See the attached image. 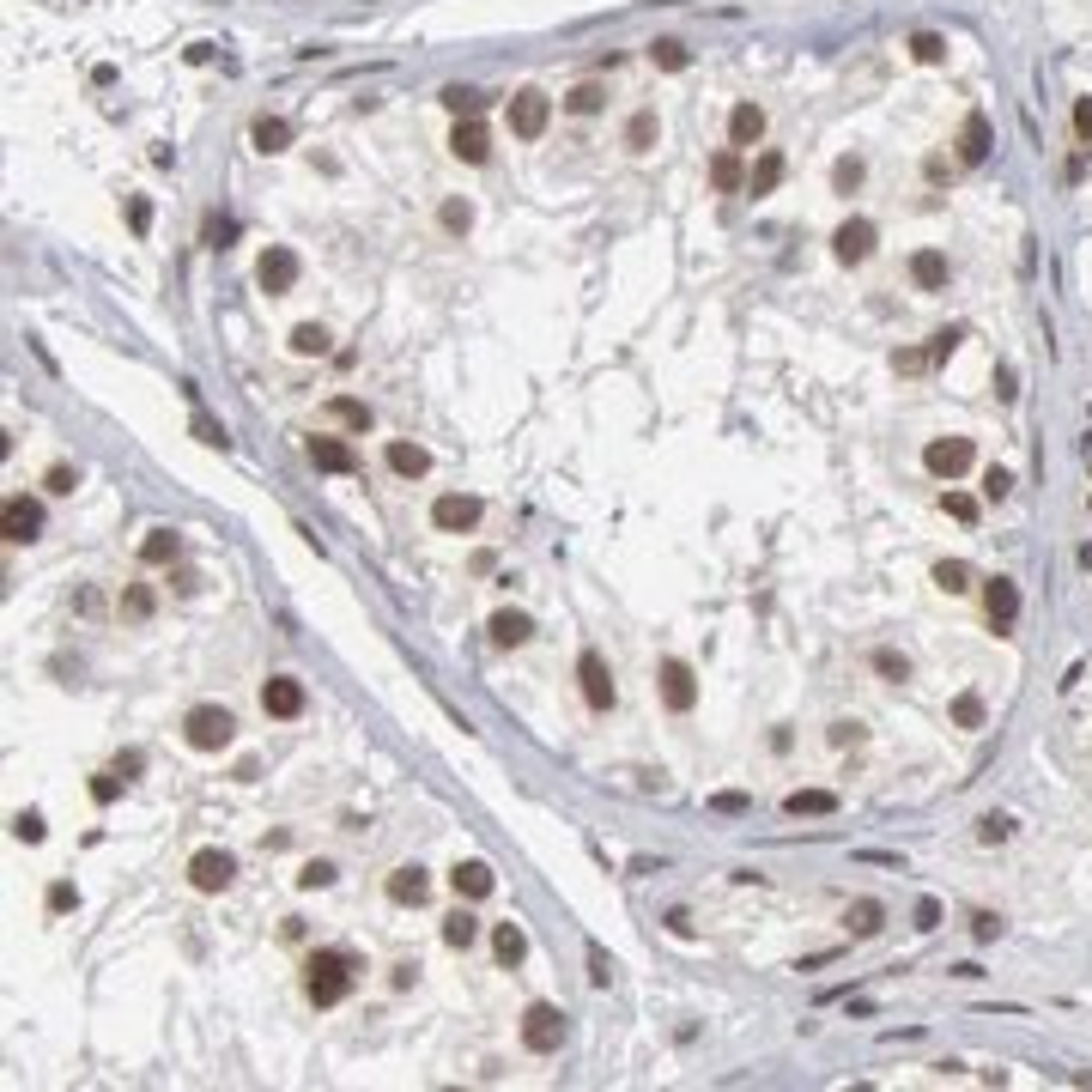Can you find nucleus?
I'll return each mask as SVG.
<instances>
[{"label":"nucleus","mask_w":1092,"mask_h":1092,"mask_svg":"<svg viewBox=\"0 0 1092 1092\" xmlns=\"http://www.w3.org/2000/svg\"><path fill=\"white\" fill-rule=\"evenodd\" d=\"M546 122H552V97L535 91V86H522V91L510 97V134H516V140H541Z\"/></svg>","instance_id":"obj_4"},{"label":"nucleus","mask_w":1092,"mask_h":1092,"mask_svg":"<svg viewBox=\"0 0 1092 1092\" xmlns=\"http://www.w3.org/2000/svg\"><path fill=\"white\" fill-rule=\"evenodd\" d=\"M711 189H722V195H734V189H747V176H741V152H717L711 158Z\"/></svg>","instance_id":"obj_30"},{"label":"nucleus","mask_w":1092,"mask_h":1092,"mask_svg":"<svg viewBox=\"0 0 1092 1092\" xmlns=\"http://www.w3.org/2000/svg\"><path fill=\"white\" fill-rule=\"evenodd\" d=\"M862 176H868V164H862V158H837L832 183H837V195H850V189H862Z\"/></svg>","instance_id":"obj_41"},{"label":"nucleus","mask_w":1092,"mask_h":1092,"mask_svg":"<svg viewBox=\"0 0 1092 1092\" xmlns=\"http://www.w3.org/2000/svg\"><path fill=\"white\" fill-rule=\"evenodd\" d=\"M491 953H498V965H522V959H528L522 923H498V929H491Z\"/></svg>","instance_id":"obj_26"},{"label":"nucleus","mask_w":1092,"mask_h":1092,"mask_svg":"<svg viewBox=\"0 0 1092 1092\" xmlns=\"http://www.w3.org/2000/svg\"><path fill=\"white\" fill-rule=\"evenodd\" d=\"M189 880H195V892H225L231 880H237V856H225V850H195V856H189Z\"/></svg>","instance_id":"obj_9"},{"label":"nucleus","mask_w":1092,"mask_h":1092,"mask_svg":"<svg viewBox=\"0 0 1092 1092\" xmlns=\"http://www.w3.org/2000/svg\"><path fill=\"white\" fill-rule=\"evenodd\" d=\"M941 510L953 516V522H977V498H965V491H947V498H941Z\"/></svg>","instance_id":"obj_46"},{"label":"nucleus","mask_w":1092,"mask_h":1092,"mask_svg":"<svg viewBox=\"0 0 1092 1092\" xmlns=\"http://www.w3.org/2000/svg\"><path fill=\"white\" fill-rule=\"evenodd\" d=\"M971 935H977V941H996V935H1002V917H990V910H977V917H971Z\"/></svg>","instance_id":"obj_55"},{"label":"nucleus","mask_w":1092,"mask_h":1092,"mask_svg":"<svg viewBox=\"0 0 1092 1092\" xmlns=\"http://www.w3.org/2000/svg\"><path fill=\"white\" fill-rule=\"evenodd\" d=\"M261 711H267V717H279V722L304 717V680H292V674H273V680L261 686Z\"/></svg>","instance_id":"obj_12"},{"label":"nucleus","mask_w":1092,"mask_h":1092,"mask_svg":"<svg viewBox=\"0 0 1092 1092\" xmlns=\"http://www.w3.org/2000/svg\"><path fill=\"white\" fill-rule=\"evenodd\" d=\"M116 777H122V771H103V777H91V801H97V807H110V801L122 795V783H116Z\"/></svg>","instance_id":"obj_47"},{"label":"nucleus","mask_w":1092,"mask_h":1092,"mask_svg":"<svg viewBox=\"0 0 1092 1092\" xmlns=\"http://www.w3.org/2000/svg\"><path fill=\"white\" fill-rule=\"evenodd\" d=\"M128 225H134V231H146V225H152V206H146V201H134V206H128Z\"/></svg>","instance_id":"obj_61"},{"label":"nucleus","mask_w":1092,"mask_h":1092,"mask_svg":"<svg viewBox=\"0 0 1092 1092\" xmlns=\"http://www.w3.org/2000/svg\"><path fill=\"white\" fill-rule=\"evenodd\" d=\"M759 140H765V110H759L753 97H747V103H734V110H728V146H734V152H747V146H759Z\"/></svg>","instance_id":"obj_16"},{"label":"nucleus","mask_w":1092,"mask_h":1092,"mask_svg":"<svg viewBox=\"0 0 1092 1092\" xmlns=\"http://www.w3.org/2000/svg\"><path fill=\"white\" fill-rule=\"evenodd\" d=\"M983 613H990L996 638H1007L1013 619H1019V589H1013V577H990V583H983Z\"/></svg>","instance_id":"obj_10"},{"label":"nucleus","mask_w":1092,"mask_h":1092,"mask_svg":"<svg viewBox=\"0 0 1092 1092\" xmlns=\"http://www.w3.org/2000/svg\"><path fill=\"white\" fill-rule=\"evenodd\" d=\"M389 468L401 480H419V474H431V455L419 449V443H389Z\"/></svg>","instance_id":"obj_31"},{"label":"nucleus","mask_w":1092,"mask_h":1092,"mask_svg":"<svg viewBox=\"0 0 1092 1092\" xmlns=\"http://www.w3.org/2000/svg\"><path fill=\"white\" fill-rule=\"evenodd\" d=\"M310 462L322 474H359V455H352L346 437H310Z\"/></svg>","instance_id":"obj_17"},{"label":"nucleus","mask_w":1092,"mask_h":1092,"mask_svg":"<svg viewBox=\"0 0 1092 1092\" xmlns=\"http://www.w3.org/2000/svg\"><path fill=\"white\" fill-rule=\"evenodd\" d=\"M935 589L965 595V589H971V565H965V558H941V565H935Z\"/></svg>","instance_id":"obj_34"},{"label":"nucleus","mask_w":1092,"mask_h":1092,"mask_svg":"<svg viewBox=\"0 0 1092 1092\" xmlns=\"http://www.w3.org/2000/svg\"><path fill=\"white\" fill-rule=\"evenodd\" d=\"M917 929H941V904L935 898H917Z\"/></svg>","instance_id":"obj_58"},{"label":"nucleus","mask_w":1092,"mask_h":1092,"mask_svg":"<svg viewBox=\"0 0 1092 1092\" xmlns=\"http://www.w3.org/2000/svg\"><path fill=\"white\" fill-rule=\"evenodd\" d=\"M1007 491H1013V474H1007V468H990V474H983V498H996V504H1002Z\"/></svg>","instance_id":"obj_48"},{"label":"nucleus","mask_w":1092,"mask_h":1092,"mask_svg":"<svg viewBox=\"0 0 1092 1092\" xmlns=\"http://www.w3.org/2000/svg\"><path fill=\"white\" fill-rule=\"evenodd\" d=\"M13 837H25V843H43V814H19V820H13Z\"/></svg>","instance_id":"obj_50"},{"label":"nucleus","mask_w":1092,"mask_h":1092,"mask_svg":"<svg viewBox=\"0 0 1092 1092\" xmlns=\"http://www.w3.org/2000/svg\"><path fill=\"white\" fill-rule=\"evenodd\" d=\"M426 892H431V874L419 868V862H407V868L389 874V898L395 904H426Z\"/></svg>","instance_id":"obj_21"},{"label":"nucleus","mask_w":1092,"mask_h":1092,"mask_svg":"<svg viewBox=\"0 0 1092 1092\" xmlns=\"http://www.w3.org/2000/svg\"><path fill=\"white\" fill-rule=\"evenodd\" d=\"M892 365H898L904 376H917V371H929L935 359H929V352H917V346H910V352H898V359H892Z\"/></svg>","instance_id":"obj_53"},{"label":"nucleus","mask_w":1092,"mask_h":1092,"mask_svg":"<svg viewBox=\"0 0 1092 1092\" xmlns=\"http://www.w3.org/2000/svg\"><path fill=\"white\" fill-rule=\"evenodd\" d=\"M953 722H959V728H983V698H977V692H965V698L953 704Z\"/></svg>","instance_id":"obj_45"},{"label":"nucleus","mask_w":1092,"mask_h":1092,"mask_svg":"<svg viewBox=\"0 0 1092 1092\" xmlns=\"http://www.w3.org/2000/svg\"><path fill=\"white\" fill-rule=\"evenodd\" d=\"M250 140H256V152H286L292 146V122L286 116H256V128H250Z\"/></svg>","instance_id":"obj_23"},{"label":"nucleus","mask_w":1092,"mask_h":1092,"mask_svg":"<svg viewBox=\"0 0 1092 1092\" xmlns=\"http://www.w3.org/2000/svg\"><path fill=\"white\" fill-rule=\"evenodd\" d=\"M74 486H80L74 468H49V491H74Z\"/></svg>","instance_id":"obj_59"},{"label":"nucleus","mask_w":1092,"mask_h":1092,"mask_svg":"<svg viewBox=\"0 0 1092 1092\" xmlns=\"http://www.w3.org/2000/svg\"><path fill=\"white\" fill-rule=\"evenodd\" d=\"M183 558V535L176 528H152L146 541H140V565H176Z\"/></svg>","instance_id":"obj_22"},{"label":"nucleus","mask_w":1092,"mask_h":1092,"mask_svg":"<svg viewBox=\"0 0 1092 1092\" xmlns=\"http://www.w3.org/2000/svg\"><path fill=\"white\" fill-rule=\"evenodd\" d=\"M589 983H607V959H602V947H589Z\"/></svg>","instance_id":"obj_62"},{"label":"nucleus","mask_w":1092,"mask_h":1092,"mask_svg":"<svg viewBox=\"0 0 1092 1092\" xmlns=\"http://www.w3.org/2000/svg\"><path fill=\"white\" fill-rule=\"evenodd\" d=\"M953 346H959V328H941V334L929 340V359H935V365H947V359H953Z\"/></svg>","instance_id":"obj_49"},{"label":"nucleus","mask_w":1092,"mask_h":1092,"mask_svg":"<svg viewBox=\"0 0 1092 1092\" xmlns=\"http://www.w3.org/2000/svg\"><path fill=\"white\" fill-rule=\"evenodd\" d=\"M352 983H359V959L346 953V947H316L310 965H304V996L316 1007H334L352 996Z\"/></svg>","instance_id":"obj_1"},{"label":"nucleus","mask_w":1092,"mask_h":1092,"mask_svg":"<svg viewBox=\"0 0 1092 1092\" xmlns=\"http://www.w3.org/2000/svg\"><path fill=\"white\" fill-rule=\"evenodd\" d=\"M431 522L443 528V535H468V528L480 522V498H468V491H443V498L431 504Z\"/></svg>","instance_id":"obj_11"},{"label":"nucleus","mask_w":1092,"mask_h":1092,"mask_svg":"<svg viewBox=\"0 0 1092 1092\" xmlns=\"http://www.w3.org/2000/svg\"><path fill=\"white\" fill-rule=\"evenodd\" d=\"M558 1038H565V1013H558L552 1002H535L522 1013V1050H535V1056H552Z\"/></svg>","instance_id":"obj_3"},{"label":"nucleus","mask_w":1092,"mask_h":1092,"mask_svg":"<svg viewBox=\"0 0 1092 1092\" xmlns=\"http://www.w3.org/2000/svg\"><path fill=\"white\" fill-rule=\"evenodd\" d=\"M334 880V862H310L304 874H298V887H328Z\"/></svg>","instance_id":"obj_54"},{"label":"nucleus","mask_w":1092,"mask_h":1092,"mask_svg":"<svg viewBox=\"0 0 1092 1092\" xmlns=\"http://www.w3.org/2000/svg\"><path fill=\"white\" fill-rule=\"evenodd\" d=\"M990 146H996L990 116H983V110H971V116H965V128H959V164H983V158H990Z\"/></svg>","instance_id":"obj_18"},{"label":"nucleus","mask_w":1092,"mask_h":1092,"mask_svg":"<svg viewBox=\"0 0 1092 1092\" xmlns=\"http://www.w3.org/2000/svg\"><path fill=\"white\" fill-rule=\"evenodd\" d=\"M0 528H7V541H37V528H43V504H37V498H25V491H13L7 510H0Z\"/></svg>","instance_id":"obj_13"},{"label":"nucleus","mask_w":1092,"mask_h":1092,"mask_svg":"<svg viewBox=\"0 0 1092 1092\" xmlns=\"http://www.w3.org/2000/svg\"><path fill=\"white\" fill-rule=\"evenodd\" d=\"M656 134H661L656 110H638V116L625 122V146H631V152H650V146H656Z\"/></svg>","instance_id":"obj_32"},{"label":"nucleus","mask_w":1092,"mask_h":1092,"mask_svg":"<svg viewBox=\"0 0 1092 1092\" xmlns=\"http://www.w3.org/2000/svg\"><path fill=\"white\" fill-rule=\"evenodd\" d=\"M449 152L462 158V164H486V158H491V134H486L474 116H455V128H449Z\"/></svg>","instance_id":"obj_14"},{"label":"nucleus","mask_w":1092,"mask_h":1092,"mask_svg":"<svg viewBox=\"0 0 1092 1092\" xmlns=\"http://www.w3.org/2000/svg\"><path fill=\"white\" fill-rule=\"evenodd\" d=\"M256 286L267 292V298H286L292 286H298V250H286V243H273V250L256 261Z\"/></svg>","instance_id":"obj_5"},{"label":"nucleus","mask_w":1092,"mask_h":1092,"mask_svg":"<svg viewBox=\"0 0 1092 1092\" xmlns=\"http://www.w3.org/2000/svg\"><path fill=\"white\" fill-rule=\"evenodd\" d=\"M910 55H917L923 67H941V61H947V37H935V30H917V37H910Z\"/></svg>","instance_id":"obj_39"},{"label":"nucleus","mask_w":1092,"mask_h":1092,"mask_svg":"<svg viewBox=\"0 0 1092 1092\" xmlns=\"http://www.w3.org/2000/svg\"><path fill=\"white\" fill-rule=\"evenodd\" d=\"M868 661H874V674H880V680H892V686H904V680H910V661H904L898 650H874Z\"/></svg>","instance_id":"obj_37"},{"label":"nucleus","mask_w":1092,"mask_h":1092,"mask_svg":"<svg viewBox=\"0 0 1092 1092\" xmlns=\"http://www.w3.org/2000/svg\"><path fill=\"white\" fill-rule=\"evenodd\" d=\"M977 837H983V843H1007V837H1013V820H1007V814H983V820H977Z\"/></svg>","instance_id":"obj_43"},{"label":"nucleus","mask_w":1092,"mask_h":1092,"mask_svg":"<svg viewBox=\"0 0 1092 1092\" xmlns=\"http://www.w3.org/2000/svg\"><path fill=\"white\" fill-rule=\"evenodd\" d=\"M577 680H583V698H589V711H613V667L602 661V650H583L577 656Z\"/></svg>","instance_id":"obj_6"},{"label":"nucleus","mask_w":1092,"mask_h":1092,"mask_svg":"<svg viewBox=\"0 0 1092 1092\" xmlns=\"http://www.w3.org/2000/svg\"><path fill=\"white\" fill-rule=\"evenodd\" d=\"M661 698H667V711H680V717L698 704V680H692V667H686V661H674V656L661 661Z\"/></svg>","instance_id":"obj_15"},{"label":"nucleus","mask_w":1092,"mask_h":1092,"mask_svg":"<svg viewBox=\"0 0 1092 1092\" xmlns=\"http://www.w3.org/2000/svg\"><path fill=\"white\" fill-rule=\"evenodd\" d=\"M777 183H783V152H759V164L747 170V195L759 201V195H771Z\"/></svg>","instance_id":"obj_28"},{"label":"nucleus","mask_w":1092,"mask_h":1092,"mask_svg":"<svg viewBox=\"0 0 1092 1092\" xmlns=\"http://www.w3.org/2000/svg\"><path fill=\"white\" fill-rule=\"evenodd\" d=\"M474 941H480V917H474V910H449V917H443V947L468 953Z\"/></svg>","instance_id":"obj_27"},{"label":"nucleus","mask_w":1092,"mask_h":1092,"mask_svg":"<svg viewBox=\"0 0 1092 1092\" xmlns=\"http://www.w3.org/2000/svg\"><path fill=\"white\" fill-rule=\"evenodd\" d=\"M528 638H535V619H528V613H516V607L491 613V644H498V650H522Z\"/></svg>","instance_id":"obj_20"},{"label":"nucleus","mask_w":1092,"mask_h":1092,"mask_svg":"<svg viewBox=\"0 0 1092 1092\" xmlns=\"http://www.w3.org/2000/svg\"><path fill=\"white\" fill-rule=\"evenodd\" d=\"M183 734H189V747H195V753H219V747H231L237 717L225 711V704H195V711L183 717Z\"/></svg>","instance_id":"obj_2"},{"label":"nucleus","mask_w":1092,"mask_h":1092,"mask_svg":"<svg viewBox=\"0 0 1092 1092\" xmlns=\"http://www.w3.org/2000/svg\"><path fill=\"white\" fill-rule=\"evenodd\" d=\"M971 437H935L929 449H923V468L935 474V480H959L965 468H971Z\"/></svg>","instance_id":"obj_8"},{"label":"nucleus","mask_w":1092,"mask_h":1092,"mask_svg":"<svg viewBox=\"0 0 1092 1092\" xmlns=\"http://www.w3.org/2000/svg\"><path fill=\"white\" fill-rule=\"evenodd\" d=\"M862 741V722H832V747H856Z\"/></svg>","instance_id":"obj_57"},{"label":"nucleus","mask_w":1092,"mask_h":1092,"mask_svg":"<svg viewBox=\"0 0 1092 1092\" xmlns=\"http://www.w3.org/2000/svg\"><path fill=\"white\" fill-rule=\"evenodd\" d=\"M74 904H80V892L67 887V880H55V887H49V910H74Z\"/></svg>","instance_id":"obj_56"},{"label":"nucleus","mask_w":1092,"mask_h":1092,"mask_svg":"<svg viewBox=\"0 0 1092 1092\" xmlns=\"http://www.w3.org/2000/svg\"><path fill=\"white\" fill-rule=\"evenodd\" d=\"M449 887L462 892V898H486L498 880H491V868L486 862H455V874H449Z\"/></svg>","instance_id":"obj_24"},{"label":"nucleus","mask_w":1092,"mask_h":1092,"mask_svg":"<svg viewBox=\"0 0 1092 1092\" xmlns=\"http://www.w3.org/2000/svg\"><path fill=\"white\" fill-rule=\"evenodd\" d=\"M328 413L340 419L346 431H365V426H371V407H365V401H352V395H334V401H328Z\"/></svg>","instance_id":"obj_36"},{"label":"nucleus","mask_w":1092,"mask_h":1092,"mask_svg":"<svg viewBox=\"0 0 1092 1092\" xmlns=\"http://www.w3.org/2000/svg\"><path fill=\"white\" fill-rule=\"evenodd\" d=\"M195 437H201V443H213V449H225V443H231V437H225V426H213L206 413L195 419Z\"/></svg>","instance_id":"obj_52"},{"label":"nucleus","mask_w":1092,"mask_h":1092,"mask_svg":"<svg viewBox=\"0 0 1092 1092\" xmlns=\"http://www.w3.org/2000/svg\"><path fill=\"white\" fill-rule=\"evenodd\" d=\"M843 923H850V935H856V941H868V935H880V923H887V904H880V898H856Z\"/></svg>","instance_id":"obj_29"},{"label":"nucleus","mask_w":1092,"mask_h":1092,"mask_svg":"<svg viewBox=\"0 0 1092 1092\" xmlns=\"http://www.w3.org/2000/svg\"><path fill=\"white\" fill-rule=\"evenodd\" d=\"M468 225H474V206H468V201H443V231L462 237Z\"/></svg>","instance_id":"obj_44"},{"label":"nucleus","mask_w":1092,"mask_h":1092,"mask_svg":"<svg viewBox=\"0 0 1092 1092\" xmlns=\"http://www.w3.org/2000/svg\"><path fill=\"white\" fill-rule=\"evenodd\" d=\"M122 619H152V589H146V583H134V589L122 595Z\"/></svg>","instance_id":"obj_42"},{"label":"nucleus","mask_w":1092,"mask_h":1092,"mask_svg":"<svg viewBox=\"0 0 1092 1092\" xmlns=\"http://www.w3.org/2000/svg\"><path fill=\"white\" fill-rule=\"evenodd\" d=\"M650 61L661 67V74H680V67H686L692 55H686V43H680V37H656V43H650Z\"/></svg>","instance_id":"obj_35"},{"label":"nucleus","mask_w":1092,"mask_h":1092,"mask_svg":"<svg viewBox=\"0 0 1092 1092\" xmlns=\"http://www.w3.org/2000/svg\"><path fill=\"white\" fill-rule=\"evenodd\" d=\"M783 807H789L795 820H826V814H837V795L832 789H795Z\"/></svg>","instance_id":"obj_25"},{"label":"nucleus","mask_w":1092,"mask_h":1092,"mask_svg":"<svg viewBox=\"0 0 1092 1092\" xmlns=\"http://www.w3.org/2000/svg\"><path fill=\"white\" fill-rule=\"evenodd\" d=\"M874 243H880V231H874L868 219H843V225L832 231V256H837L843 267H862V261L874 256Z\"/></svg>","instance_id":"obj_7"},{"label":"nucleus","mask_w":1092,"mask_h":1092,"mask_svg":"<svg viewBox=\"0 0 1092 1092\" xmlns=\"http://www.w3.org/2000/svg\"><path fill=\"white\" fill-rule=\"evenodd\" d=\"M910 279H917V292H947L953 261H947L941 250H917V256H910Z\"/></svg>","instance_id":"obj_19"},{"label":"nucleus","mask_w":1092,"mask_h":1092,"mask_svg":"<svg viewBox=\"0 0 1092 1092\" xmlns=\"http://www.w3.org/2000/svg\"><path fill=\"white\" fill-rule=\"evenodd\" d=\"M602 103H607V91L595 86V80H583V86H577V91L565 97V110H571V116H595V110H602Z\"/></svg>","instance_id":"obj_38"},{"label":"nucleus","mask_w":1092,"mask_h":1092,"mask_svg":"<svg viewBox=\"0 0 1092 1092\" xmlns=\"http://www.w3.org/2000/svg\"><path fill=\"white\" fill-rule=\"evenodd\" d=\"M1074 134L1080 146H1092V97H1074Z\"/></svg>","instance_id":"obj_51"},{"label":"nucleus","mask_w":1092,"mask_h":1092,"mask_svg":"<svg viewBox=\"0 0 1092 1092\" xmlns=\"http://www.w3.org/2000/svg\"><path fill=\"white\" fill-rule=\"evenodd\" d=\"M292 352H298V359H322V352H328V328L322 322H298L292 328Z\"/></svg>","instance_id":"obj_33"},{"label":"nucleus","mask_w":1092,"mask_h":1092,"mask_svg":"<svg viewBox=\"0 0 1092 1092\" xmlns=\"http://www.w3.org/2000/svg\"><path fill=\"white\" fill-rule=\"evenodd\" d=\"M711 807H717V814H747V795H734V789H728V795H717Z\"/></svg>","instance_id":"obj_60"},{"label":"nucleus","mask_w":1092,"mask_h":1092,"mask_svg":"<svg viewBox=\"0 0 1092 1092\" xmlns=\"http://www.w3.org/2000/svg\"><path fill=\"white\" fill-rule=\"evenodd\" d=\"M443 103H449L455 116H474L480 103H486V91H474V86H443Z\"/></svg>","instance_id":"obj_40"}]
</instances>
